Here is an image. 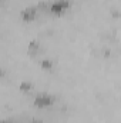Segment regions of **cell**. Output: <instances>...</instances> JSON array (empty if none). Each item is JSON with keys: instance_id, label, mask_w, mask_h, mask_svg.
I'll use <instances>...</instances> for the list:
<instances>
[{"instance_id": "cell-1", "label": "cell", "mask_w": 121, "mask_h": 123, "mask_svg": "<svg viewBox=\"0 0 121 123\" xmlns=\"http://www.w3.org/2000/svg\"><path fill=\"white\" fill-rule=\"evenodd\" d=\"M68 1L67 0H57V1H54L53 4H51V13H54V14H61V13H64L67 9H68Z\"/></svg>"}, {"instance_id": "cell-2", "label": "cell", "mask_w": 121, "mask_h": 123, "mask_svg": "<svg viewBox=\"0 0 121 123\" xmlns=\"http://www.w3.org/2000/svg\"><path fill=\"white\" fill-rule=\"evenodd\" d=\"M0 123H11L10 120H0Z\"/></svg>"}]
</instances>
